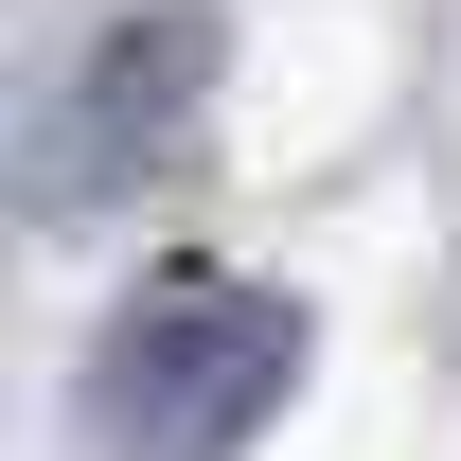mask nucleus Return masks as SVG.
I'll list each match as a JSON object with an SVG mask.
<instances>
[{
    "instance_id": "1",
    "label": "nucleus",
    "mask_w": 461,
    "mask_h": 461,
    "mask_svg": "<svg viewBox=\"0 0 461 461\" xmlns=\"http://www.w3.org/2000/svg\"><path fill=\"white\" fill-rule=\"evenodd\" d=\"M302 391V302L230 285V267H160L89 338V444L107 461H249V426Z\"/></svg>"
},
{
    "instance_id": "2",
    "label": "nucleus",
    "mask_w": 461,
    "mask_h": 461,
    "mask_svg": "<svg viewBox=\"0 0 461 461\" xmlns=\"http://www.w3.org/2000/svg\"><path fill=\"white\" fill-rule=\"evenodd\" d=\"M195 89H213V18H124L107 54L54 89V124H36V195H54V213H107V195H142V177L177 160Z\"/></svg>"
}]
</instances>
